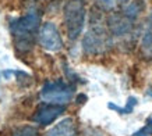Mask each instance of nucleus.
<instances>
[{
  "mask_svg": "<svg viewBox=\"0 0 152 136\" xmlns=\"http://www.w3.org/2000/svg\"><path fill=\"white\" fill-rule=\"evenodd\" d=\"M10 29L17 49L24 53L31 50L35 43L37 32L41 29V13L37 10L28 11L23 17L13 20Z\"/></svg>",
  "mask_w": 152,
  "mask_h": 136,
  "instance_id": "f257e3e1",
  "label": "nucleus"
},
{
  "mask_svg": "<svg viewBox=\"0 0 152 136\" xmlns=\"http://www.w3.org/2000/svg\"><path fill=\"white\" fill-rule=\"evenodd\" d=\"M85 3L84 0H67L63 9L64 27L70 41L78 39L85 25Z\"/></svg>",
  "mask_w": 152,
  "mask_h": 136,
  "instance_id": "f03ea898",
  "label": "nucleus"
},
{
  "mask_svg": "<svg viewBox=\"0 0 152 136\" xmlns=\"http://www.w3.org/2000/svg\"><path fill=\"white\" fill-rule=\"evenodd\" d=\"M112 46V38L102 25H92L83 39V49L87 54H102Z\"/></svg>",
  "mask_w": 152,
  "mask_h": 136,
  "instance_id": "7ed1b4c3",
  "label": "nucleus"
},
{
  "mask_svg": "<svg viewBox=\"0 0 152 136\" xmlns=\"http://www.w3.org/2000/svg\"><path fill=\"white\" fill-rule=\"evenodd\" d=\"M74 96V86L63 81L46 82L41 90V99L45 103L64 106Z\"/></svg>",
  "mask_w": 152,
  "mask_h": 136,
  "instance_id": "20e7f679",
  "label": "nucleus"
},
{
  "mask_svg": "<svg viewBox=\"0 0 152 136\" xmlns=\"http://www.w3.org/2000/svg\"><path fill=\"white\" fill-rule=\"evenodd\" d=\"M39 43L48 51H59L63 49V39L60 36L59 29L53 22L42 24L39 33H38Z\"/></svg>",
  "mask_w": 152,
  "mask_h": 136,
  "instance_id": "39448f33",
  "label": "nucleus"
},
{
  "mask_svg": "<svg viewBox=\"0 0 152 136\" xmlns=\"http://www.w3.org/2000/svg\"><path fill=\"white\" fill-rule=\"evenodd\" d=\"M66 111L64 106L60 104H50V103H45V104L39 106L32 115V121L39 125H49L53 121L57 119L61 114Z\"/></svg>",
  "mask_w": 152,
  "mask_h": 136,
  "instance_id": "423d86ee",
  "label": "nucleus"
},
{
  "mask_svg": "<svg viewBox=\"0 0 152 136\" xmlns=\"http://www.w3.org/2000/svg\"><path fill=\"white\" fill-rule=\"evenodd\" d=\"M133 20L129 18L127 15L123 13H116L112 14L107 18V27H109V32L113 36H124L127 33L131 32L133 29Z\"/></svg>",
  "mask_w": 152,
  "mask_h": 136,
  "instance_id": "0eeeda50",
  "label": "nucleus"
},
{
  "mask_svg": "<svg viewBox=\"0 0 152 136\" xmlns=\"http://www.w3.org/2000/svg\"><path fill=\"white\" fill-rule=\"evenodd\" d=\"M46 136H77V125L73 118H64L56 124Z\"/></svg>",
  "mask_w": 152,
  "mask_h": 136,
  "instance_id": "6e6552de",
  "label": "nucleus"
},
{
  "mask_svg": "<svg viewBox=\"0 0 152 136\" xmlns=\"http://www.w3.org/2000/svg\"><path fill=\"white\" fill-rule=\"evenodd\" d=\"M141 50L145 57L152 59V13H149L141 39Z\"/></svg>",
  "mask_w": 152,
  "mask_h": 136,
  "instance_id": "1a4fd4ad",
  "label": "nucleus"
},
{
  "mask_svg": "<svg viewBox=\"0 0 152 136\" xmlns=\"http://www.w3.org/2000/svg\"><path fill=\"white\" fill-rule=\"evenodd\" d=\"M144 9V4L141 0H135V1H131V3H129V4L124 7V10L121 11V13L124 14V15H127L129 18H131L133 21H135V18L140 15V13Z\"/></svg>",
  "mask_w": 152,
  "mask_h": 136,
  "instance_id": "9d476101",
  "label": "nucleus"
},
{
  "mask_svg": "<svg viewBox=\"0 0 152 136\" xmlns=\"http://www.w3.org/2000/svg\"><path fill=\"white\" fill-rule=\"evenodd\" d=\"M137 103H138V100L135 99L134 96H130L129 99H127V103H126L124 107H119V106L113 104V103H109L107 107L110 110H113V111H116V113H119V114H131L134 107L137 106Z\"/></svg>",
  "mask_w": 152,
  "mask_h": 136,
  "instance_id": "9b49d317",
  "label": "nucleus"
},
{
  "mask_svg": "<svg viewBox=\"0 0 152 136\" xmlns=\"http://www.w3.org/2000/svg\"><path fill=\"white\" fill-rule=\"evenodd\" d=\"M11 136H39V133L34 127L25 125V127H18L13 129Z\"/></svg>",
  "mask_w": 152,
  "mask_h": 136,
  "instance_id": "f8f14e48",
  "label": "nucleus"
},
{
  "mask_svg": "<svg viewBox=\"0 0 152 136\" xmlns=\"http://www.w3.org/2000/svg\"><path fill=\"white\" fill-rule=\"evenodd\" d=\"M95 1H96V4L99 6L101 9L112 10V9H115V7H117V6L126 3L127 0H95Z\"/></svg>",
  "mask_w": 152,
  "mask_h": 136,
  "instance_id": "ddd939ff",
  "label": "nucleus"
},
{
  "mask_svg": "<svg viewBox=\"0 0 152 136\" xmlns=\"http://www.w3.org/2000/svg\"><path fill=\"white\" fill-rule=\"evenodd\" d=\"M133 136H152V118H148L147 124L140 131H137Z\"/></svg>",
  "mask_w": 152,
  "mask_h": 136,
  "instance_id": "4468645a",
  "label": "nucleus"
},
{
  "mask_svg": "<svg viewBox=\"0 0 152 136\" xmlns=\"http://www.w3.org/2000/svg\"><path fill=\"white\" fill-rule=\"evenodd\" d=\"M84 136H103L102 133H98V132H94V131H89L87 133H84Z\"/></svg>",
  "mask_w": 152,
  "mask_h": 136,
  "instance_id": "2eb2a0df",
  "label": "nucleus"
}]
</instances>
